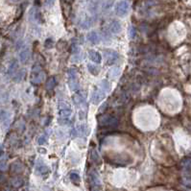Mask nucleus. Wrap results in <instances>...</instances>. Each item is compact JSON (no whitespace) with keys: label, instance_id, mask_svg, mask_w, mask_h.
I'll list each match as a JSON object with an SVG mask.
<instances>
[{"label":"nucleus","instance_id":"c9c22d12","mask_svg":"<svg viewBox=\"0 0 191 191\" xmlns=\"http://www.w3.org/2000/svg\"><path fill=\"white\" fill-rule=\"evenodd\" d=\"M55 3V0H44V5L46 7H51L53 6Z\"/></svg>","mask_w":191,"mask_h":191},{"label":"nucleus","instance_id":"c85d7f7f","mask_svg":"<svg viewBox=\"0 0 191 191\" xmlns=\"http://www.w3.org/2000/svg\"><path fill=\"white\" fill-rule=\"evenodd\" d=\"M24 74H25V71H24V70L18 71V72H16L15 75H14V80H15L16 82H20L21 80H22V78H23Z\"/></svg>","mask_w":191,"mask_h":191},{"label":"nucleus","instance_id":"f03ea898","mask_svg":"<svg viewBox=\"0 0 191 191\" xmlns=\"http://www.w3.org/2000/svg\"><path fill=\"white\" fill-rule=\"evenodd\" d=\"M97 120L99 125L102 127H114L117 125V119L107 113H101L98 115Z\"/></svg>","mask_w":191,"mask_h":191},{"label":"nucleus","instance_id":"cd10ccee","mask_svg":"<svg viewBox=\"0 0 191 191\" xmlns=\"http://www.w3.org/2000/svg\"><path fill=\"white\" fill-rule=\"evenodd\" d=\"M47 140H48V133H44L43 135H41L39 137L38 143H39V145L46 144V143H47Z\"/></svg>","mask_w":191,"mask_h":191},{"label":"nucleus","instance_id":"393cba45","mask_svg":"<svg viewBox=\"0 0 191 191\" xmlns=\"http://www.w3.org/2000/svg\"><path fill=\"white\" fill-rule=\"evenodd\" d=\"M56 85H57L56 79L54 78V77H51V78L48 79V81L46 82V88L47 89H53Z\"/></svg>","mask_w":191,"mask_h":191},{"label":"nucleus","instance_id":"72a5a7b5","mask_svg":"<svg viewBox=\"0 0 191 191\" xmlns=\"http://www.w3.org/2000/svg\"><path fill=\"white\" fill-rule=\"evenodd\" d=\"M58 123L60 125H67L70 123V119L69 118H64V117H60L58 120Z\"/></svg>","mask_w":191,"mask_h":191},{"label":"nucleus","instance_id":"2f4dec72","mask_svg":"<svg viewBox=\"0 0 191 191\" xmlns=\"http://www.w3.org/2000/svg\"><path fill=\"white\" fill-rule=\"evenodd\" d=\"M44 46L48 48V49H51L54 46V41L52 39H47L44 42Z\"/></svg>","mask_w":191,"mask_h":191},{"label":"nucleus","instance_id":"f8f14e48","mask_svg":"<svg viewBox=\"0 0 191 191\" xmlns=\"http://www.w3.org/2000/svg\"><path fill=\"white\" fill-rule=\"evenodd\" d=\"M88 58H89L93 62L96 64H100L102 62V56L101 54L95 50H89L88 51Z\"/></svg>","mask_w":191,"mask_h":191},{"label":"nucleus","instance_id":"b1692460","mask_svg":"<svg viewBox=\"0 0 191 191\" xmlns=\"http://www.w3.org/2000/svg\"><path fill=\"white\" fill-rule=\"evenodd\" d=\"M90 156H91V159H92L96 164H101V158H100V156H99V154L97 153V151L96 150L91 151Z\"/></svg>","mask_w":191,"mask_h":191},{"label":"nucleus","instance_id":"4c0bfd02","mask_svg":"<svg viewBox=\"0 0 191 191\" xmlns=\"http://www.w3.org/2000/svg\"><path fill=\"white\" fill-rule=\"evenodd\" d=\"M7 168V165L5 162H2V163H0V170H5Z\"/></svg>","mask_w":191,"mask_h":191},{"label":"nucleus","instance_id":"bb28decb","mask_svg":"<svg viewBox=\"0 0 191 191\" xmlns=\"http://www.w3.org/2000/svg\"><path fill=\"white\" fill-rule=\"evenodd\" d=\"M100 87L102 90L105 91V92H106V91H109L110 88V82L108 81V80H103V81L100 83Z\"/></svg>","mask_w":191,"mask_h":191},{"label":"nucleus","instance_id":"9d476101","mask_svg":"<svg viewBox=\"0 0 191 191\" xmlns=\"http://www.w3.org/2000/svg\"><path fill=\"white\" fill-rule=\"evenodd\" d=\"M29 18L31 20H34L38 23H41L42 22V18H41V12L37 9V8H32L29 12Z\"/></svg>","mask_w":191,"mask_h":191},{"label":"nucleus","instance_id":"ddd939ff","mask_svg":"<svg viewBox=\"0 0 191 191\" xmlns=\"http://www.w3.org/2000/svg\"><path fill=\"white\" fill-rule=\"evenodd\" d=\"M19 61L22 64H26V62L29 61L30 59V50L28 47H24L23 49H21V51L19 52Z\"/></svg>","mask_w":191,"mask_h":191},{"label":"nucleus","instance_id":"2eb2a0df","mask_svg":"<svg viewBox=\"0 0 191 191\" xmlns=\"http://www.w3.org/2000/svg\"><path fill=\"white\" fill-rule=\"evenodd\" d=\"M36 171L39 175H43V174L48 173L49 169H48V167L41 161V159H38V161H37V164H36Z\"/></svg>","mask_w":191,"mask_h":191},{"label":"nucleus","instance_id":"a878e982","mask_svg":"<svg viewBox=\"0 0 191 191\" xmlns=\"http://www.w3.org/2000/svg\"><path fill=\"white\" fill-rule=\"evenodd\" d=\"M97 0H89V2H88V9H89L90 12L94 13L96 10H97Z\"/></svg>","mask_w":191,"mask_h":191},{"label":"nucleus","instance_id":"e433bc0d","mask_svg":"<svg viewBox=\"0 0 191 191\" xmlns=\"http://www.w3.org/2000/svg\"><path fill=\"white\" fill-rule=\"evenodd\" d=\"M6 182V176L2 172H0V184H3Z\"/></svg>","mask_w":191,"mask_h":191},{"label":"nucleus","instance_id":"423d86ee","mask_svg":"<svg viewBox=\"0 0 191 191\" xmlns=\"http://www.w3.org/2000/svg\"><path fill=\"white\" fill-rule=\"evenodd\" d=\"M128 11H129V2L127 0H122L115 7L116 15L120 18H124L128 14Z\"/></svg>","mask_w":191,"mask_h":191},{"label":"nucleus","instance_id":"6e6552de","mask_svg":"<svg viewBox=\"0 0 191 191\" xmlns=\"http://www.w3.org/2000/svg\"><path fill=\"white\" fill-rule=\"evenodd\" d=\"M106 97V92L102 89H95L91 96V102L94 105H98L103 99Z\"/></svg>","mask_w":191,"mask_h":191},{"label":"nucleus","instance_id":"6ab92c4d","mask_svg":"<svg viewBox=\"0 0 191 191\" xmlns=\"http://www.w3.org/2000/svg\"><path fill=\"white\" fill-rule=\"evenodd\" d=\"M87 70L89 71L90 74H92L93 76H97L101 71L100 66H98L97 64H87Z\"/></svg>","mask_w":191,"mask_h":191},{"label":"nucleus","instance_id":"9b49d317","mask_svg":"<svg viewBox=\"0 0 191 191\" xmlns=\"http://www.w3.org/2000/svg\"><path fill=\"white\" fill-rule=\"evenodd\" d=\"M24 169V166L23 164H22V162H20L19 161H14L12 164H11L10 166V170H11V173L12 174H19L21 173L22 171Z\"/></svg>","mask_w":191,"mask_h":191},{"label":"nucleus","instance_id":"c756f323","mask_svg":"<svg viewBox=\"0 0 191 191\" xmlns=\"http://www.w3.org/2000/svg\"><path fill=\"white\" fill-rule=\"evenodd\" d=\"M182 182L184 185L191 187V176H189V175L184 176L182 177Z\"/></svg>","mask_w":191,"mask_h":191},{"label":"nucleus","instance_id":"79ce46f5","mask_svg":"<svg viewBox=\"0 0 191 191\" xmlns=\"http://www.w3.org/2000/svg\"><path fill=\"white\" fill-rule=\"evenodd\" d=\"M185 191H191V188H190V189H187V190H185Z\"/></svg>","mask_w":191,"mask_h":191},{"label":"nucleus","instance_id":"4be33fe9","mask_svg":"<svg viewBox=\"0 0 191 191\" xmlns=\"http://www.w3.org/2000/svg\"><path fill=\"white\" fill-rule=\"evenodd\" d=\"M120 74V66H112L109 71V76L110 78H116Z\"/></svg>","mask_w":191,"mask_h":191},{"label":"nucleus","instance_id":"4468645a","mask_svg":"<svg viewBox=\"0 0 191 191\" xmlns=\"http://www.w3.org/2000/svg\"><path fill=\"white\" fill-rule=\"evenodd\" d=\"M87 38V41H90L92 44H98V43H100V41H101V37L99 36V34L97 32H95V31H91L90 33H88Z\"/></svg>","mask_w":191,"mask_h":191},{"label":"nucleus","instance_id":"aec40b11","mask_svg":"<svg viewBox=\"0 0 191 191\" xmlns=\"http://www.w3.org/2000/svg\"><path fill=\"white\" fill-rule=\"evenodd\" d=\"M181 165L186 172H191V158H185L182 161Z\"/></svg>","mask_w":191,"mask_h":191},{"label":"nucleus","instance_id":"0eeeda50","mask_svg":"<svg viewBox=\"0 0 191 191\" xmlns=\"http://www.w3.org/2000/svg\"><path fill=\"white\" fill-rule=\"evenodd\" d=\"M104 56H105V62H106V64L108 65H112V64H114L116 60L118 59V53L112 49L105 50Z\"/></svg>","mask_w":191,"mask_h":191},{"label":"nucleus","instance_id":"a211bd4d","mask_svg":"<svg viewBox=\"0 0 191 191\" xmlns=\"http://www.w3.org/2000/svg\"><path fill=\"white\" fill-rule=\"evenodd\" d=\"M18 62L16 61V60H13L10 64L9 69H8V73H9L10 75H15V74L16 73V71H18Z\"/></svg>","mask_w":191,"mask_h":191},{"label":"nucleus","instance_id":"7ed1b4c3","mask_svg":"<svg viewBox=\"0 0 191 191\" xmlns=\"http://www.w3.org/2000/svg\"><path fill=\"white\" fill-rule=\"evenodd\" d=\"M77 70L75 68H69L67 71V76H68V85L71 88V90L73 91H78L80 88L79 85V80H78V75H77Z\"/></svg>","mask_w":191,"mask_h":191},{"label":"nucleus","instance_id":"20e7f679","mask_svg":"<svg viewBox=\"0 0 191 191\" xmlns=\"http://www.w3.org/2000/svg\"><path fill=\"white\" fill-rule=\"evenodd\" d=\"M44 80V72L41 70V66L39 64H35L32 69V73H31V81L36 84H39V83L43 82Z\"/></svg>","mask_w":191,"mask_h":191},{"label":"nucleus","instance_id":"473e14b6","mask_svg":"<svg viewBox=\"0 0 191 191\" xmlns=\"http://www.w3.org/2000/svg\"><path fill=\"white\" fill-rule=\"evenodd\" d=\"M128 35H129L130 39H133L135 36V29L133 26H130L128 28Z\"/></svg>","mask_w":191,"mask_h":191},{"label":"nucleus","instance_id":"412c9836","mask_svg":"<svg viewBox=\"0 0 191 191\" xmlns=\"http://www.w3.org/2000/svg\"><path fill=\"white\" fill-rule=\"evenodd\" d=\"M11 184L14 187H20L23 184V179L19 176H16L11 179Z\"/></svg>","mask_w":191,"mask_h":191},{"label":"nucleus","instance_id":"58836bf2","mask_svg":"<svg viewBox=\"0 0 191 191\" xmlns=\"http://www.w3.org/2000/svg\"><path fill=\"white\" fill-rule=\"evenodd\" d=\"M106 108H107V104H103V105H102V106H101L100 109H99V112H102L105 109H106Z\"/></svg>","mask_w":191,"mask_h":191},{"label":"nucleus","instance_id":"7c9ffc66","mask_svg":"<svg viewBox=\"0 0 191 191\" xmlns=\"http://www.w3.org/2000/svg\"><path fill=\"white\" fill-rule=\"evenodd\" d=\"M91 20L90 19H85V20H84L82 22V24H81V26H82V28L83 29H88L90 26H91Z\"/></svg>","mask_w":191,"mask_h":191},{"label":"nucleus","instance_id":"5701e85b","mask_svg":"<svg viewBox=\"0 0 191 191\" xmlns=\"http://www.w3.org/2000/svg\"><path fill=\"white\" fill-rule=\"evenodd\" d=\"M69 178H70V181L72 182L74 184L79 185L81 179H80V175L77 172H71L70 175H69Z\"/></svg>","mask_w":191,"mask_h":191},{"label":"nucleus","instance_id":"f257e3e1","mask_svg":"<svg viewBox=\"0 0 191 191\" xmlns=\"http://www.w3.org/2000/svg\"><path fill=\"white\" fill-rule=\"evenodd\" d=\"M132 158L126 154H115V155H112V158L110 159V163L118 165V166H125L127 164L132 163Z\"/></svg>","mask_w":191,"mask_h":191},{"label":"nucleus","instance_id":"39448f33","mask_svg":"<svg viewBox=\"0 0 191 191\" xmlns=\"http://www.w3.org/2000/svg\"><path fill=\"white\" fill-rule=\"evenodd\" d=\"M58 109H59V115L60 117L64 118H69L71 115V109L70 106L67 102L64 101H60L58 104Z\"/></svg>","mask_w":191,"mask_h":191},{"label":"nucleus","instance_id":"37998d69","mask_svg":"<svg viewBox=\"0 0 191 191\" xmlns=\"http://www.w3.org/2000/svg\"><path fill=\"white\" fill-rule=\"evenodd\" d=\"M13 1H16V0H13Z\"/></svg>","mask_w":191,"mask_h":191},{"label":"nucleus","instance_id":"dca6fc26","mask_svg":"<svg viewBox=\"0 0 191 191\" xmlns=\"http://www.w3.org/2000/svg\"><path fill=\"white\" fill-rule=\"evenodd\" d=\"M109 28H110V31L112 34H119L121 31V24H120V22L117 20H112L110 23Z\"/></svg>","mask_w":191,"mask_h":191},{"label":"nucleus","instance_id":"a19ab883","mask_svg":"<svg viewBox=\"0 0 191 191\" xmlns=\"http://www.w3.org/2000/svg\"><path fill=\"white\" fill-rule=\"evenodd\" d=\"M39 152L41 153H46V150L45 149H39Z\"/></svg>","mask_w":191,"mask_h":191},{"label":"nucleus","instance_id":"ea45409f","mask_svg":"<svg viewBox=\"0 0 191 191\" xmlns=\"http://www.w3.org/2000/svg\"><path fill=\"white\" fill-rule=\"evenodd\" d=\"M3 154H4V153H3V150H2V149H0V158H2V156H3Z\"/></svg>","mask_w":191,"mask_h":191},{"label":"nucleus","instance_id":"f3484780","mask_svg":"<svg viewBox=\"0 0 191 191\" xmlns=\"http://www.w3.org/2000/svg\"><path fill=\"white\" fill-rule=\"evenodd\" d=\"M89 181L91 184H98L100 185V178H99L98 173L95 170H91L89 172Z\"/></svg>","mask_w":191,"mask_h":191},{"label":"nucleus","instance_id":"f704fd0d","mask_svg":"<svg viewBox=\"0 0 191 191\" xmlns=\"http://www.w3.org/2000/svg\"><path fill=\"white\" fill-rule=\"evenodd\" d=\"M90 191H102V188L98 184H91Z\"/></svg>","mask_w":191,"mask_h":191},{"label":"nucleus","instance_id":"1a4fd4ad","mask_svg":"<svg viewBox=\"0 0 191 191\" xmlns=\"http://www.w3.org/2000/svg\"><path fill=\"white\" fill-rule=\"evenodd\" d=\"M73 102L76 106H81L82 104H85V94L81 90H78L73 95Z\"/></svg>","mask_w":191,"mask_h":191}]
</instances>
